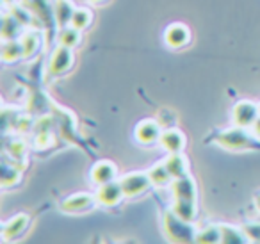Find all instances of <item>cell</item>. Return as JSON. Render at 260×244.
Here are the masks:
<instances>
[{
    "label": "cell",
    "mask_w": 260,
    "mask_h": 244,
    "mask_svg": "<svg viewBox=\"0 0 260 244\" xmlns=\"http://www.w3.org/2000/svg\"><path fill=\"white\" fill-rule=\"evenodd\" d=\"M251 129H244V127H232V129L219 130L212 136V141L217 146L224 148V150L232 151H249V150H260V141Z\"/></svg>",
    "instance_id": "6da1fadb"
},
{
    "label": "cell",
    "mask_w": 260,
    "mask_h": 244,
    "mask_svg": "<svg viewBox=\"0 0 260 244\" xmlns=\"http://www.w3.org/2000/svg\"><path fill=\"white\" fill-rule=\"evenodd\" d=\"M164 232L168 239L173 242H196V235H198L192 223L180 219L173 210L166 212L164 216Z\"/></svg>",
    "instance_id": "7a4b0ae2"
},
{
    "label": "cell",
    "mask_w": 260,
    "mask_h": 244,
    "mask_svg": "<svg viewBox=\"0 0 260 244\" xmlns=\"http://www.w3.org/2000/svg\"><path fill=\"white\" fill-rule=\"evenodd\" d=\"M73 48H68L64 45H59L50 55L48 61V77H61L64 73H68L73 68Z\"/></svg>",
    "instance_id": "3957f363"
},
{
    "label": "cell",
    "mask_w": 260,
    "mask_h": 244,
    "mask_svg": "<svg viewBox=\"0 0 260 244\" xmlns=\"http://www.w3.org/2000/svg\"><path fill=\"white\" fill-rule=\"evenodd\" d=\"M123 187V193L126 198H136L139 194L146 193L150 186H153L152 180H150L148 171H134L125 175L123 178H119Z\"/></svg>",
    "instance_id": "277c9868"
},
{
    "label": "cell",
    "mask_w": 260,
    "mask_h": 244,
    "mask_svg": "<svg viewBox=\"0 0 260 244\" xmlns=\"http://www.w3.org/2000/svg\"><path fill=\"white\" fill-rule=\"evenodd\" d=\"M260 116L258 105L251 100H241L234 105L232 109V121L237 127H244V129H251L253 123Z\"/></svg>",
    "instance_id": "5b68a950"
},
{
    "label": "cell",
    "mask_w": 260,
    "mask_h": 244,
    "mask_svg": "<svg viewBox=\"0 0 260 244\" xmlns=\"http://www.w3.org/2000/svg\"><path fill=\"white\" fill-rule=\"evenodd\" d=\"M96 196L94 194H89V193H77V194H72V196L64 198L59 205L62 212L66 214H82V212H87L91 208H94L96 205Z\"/></svg>",
    "instance_id": "8992f818"
},
{
    "label": "cell",
    "mask_w": 260,
    "mask_h": 244,
    "mask_svg": "<svg viewBox=\"0 0 260 244\" xmlns=\"http://www.w3.org/2000/svg\"><path fill=\"white\" fill-rule=\"evenodd\" d=\"M96 201L104 207H112V205H118L121 201V198L125 196L123 193V187L119 180H112V182L102 184L98 186V191L94 193Z\"/></svg>",
    "instance_id": "52a82bcc"
},
{
    "label": "cell",
    "mask_w": 260,
    "mask_h": 244,
    "mask_svg": "<svg viewBox=\"0 0 260 244\" xmlns=\"http://www.w3.org/2000/svg\"><path fill=\"white\" fill-rule=\"evenodd\" d=\"M160 134H162V127L155 119H145L136 127V139L141 144H146V146L159 143Z\"/></svg>",
    "instance_id": "ba28073f"
},
{
    "label": "cell",
    "mask_w": 260,
    "mask_h": 244,
    "mask_svg": "<svg viewBox=\"0 0 260 244\" xmlns=\"http://www.w3.org/2000/svg\"><path fill=\"white\" fill-rule=\"evenodd\" d=\"M29 216L27 214H16L11 219L2 225V240L9 242V240H15L18 237H22L25 233L27 226H29Z\"/></svg>",
    "instance_id": "9c48e42d"
},
{
    "label": "cell",
    "mask_w": 260,
    "mask_h": 244,
    "mask_svg": "<svg viewBox=\"0 0 260 244\" xmlns=\"http://www.w3.org/2000/svg\"><path fill=\"white\" fill-rule=\"evenodd\" d=\"M171 191H173L175 200L196 201V196H198V187H196V182L189 175L175 178L173 182H171Z\"/></svg>",
    "instance_id": "30bf717a"
},
{
    "label": "cell",
    "mask_w": 260,
    "mask_h": 244,
    "mask_svg": "<svg viewBox=\"0 0 260 244\" xmlns=\"http://www.w3.org/2000/svg\"><path fill=\"white\" fill-rule=\"evenodd\" d=\"M164 40H166V45L173 50H180V48L187 47L189 41H191V33L185 25L182 23H173L166 29V34H164Z\"/></svg>",
    "instance_id": "8fae6325"
},
{
    "label": "cell",
    "mask_w": 260,
    "mask_h": 244,
    "mask_svg": "<svg viewBox=\"0 0 260 244\" xmlns=\"http://www.w3.org/2000/svg\"><path fill=\"white\" fill-rule=\"evenodd\" d=\"M159 144L164 148V150L170 151V154H178V151L184 150L185 139H184V136H182L180 130L168 127V129H164L162 134H160Z\"/></svg>",
    "instance_id": "7c38bea8"
},
{
    "label": "cell",
    "mask_w": 260,
    "mask_h": 244,
    "mask_svg": "<svg viewBox=\"0 0 260 244\" xmlns=\"http://www.w3.org/2000/svg\"><path fill=\"white\" fill-rule=\"evenodd\" d=\"M116 176H118L116 166L109 161H100L91 168V180H93L96 186L112 182V180H116Z\"/></svg>",
    "instance_id": "4fadbf2b"
},
{
    "label": "cell",
    "mask_w": 260,
    "mask_h": 244,
    "mask_svg": "<svg viewBox=\"0 0 260 244\" xmlns=\"http://www.w3.org/2000/svg\"><path fill=\"white\" fill-rule=\"evenodd\" d=\"M75 6L70 2V0H55V22H57L59 27H66L72 23V16L75 13Z\"/></svg>",
    "instance_id": "5bb4252c"
},
{
    "label": "cell",
    "mask_w": 260,
    "mask_h": 244,
    "mask_svg": "<svg viewBox=\"0 0 260 244\" xmlns=\"http://www.w3.org/2000/svg\"><path fill=\"white\" fill-rule=\"evenodd\" d=\"M164 162H166V168H168V171L171 173L173 180L178 178V176L187 175V159L182 155V151H178V154H170Z\"/></svg>",
    "instance_id": "9a60e30c"
},
{
    "label": "cell",
    "mask_w": 260,
    "mask_h": 244,
    "mask_svg": "<svg viewBox=\"0 0 260 244\" xmlns=\"http://www.w3.org/2000/svg\"><path fill=\"white\" fill-rule=\"evenodd\" d=\"M221 226V242L224 244H242L248 242L242 226H234V225H219Z\"/></svg>",
    "instance_id": "2e32d148"
},
{
    "label": "cell",
    "mask_w": 260,
    "mask_h": 244,
    "mask_svg": "<svg viewBox=\"0 0 260 244\" xmlns=\"http://www.w3.org/2000/svg\"><path fill=\"white\" fill-rule=\"evenodd\" d=\"M148 175H150L152 184H153V186H157V187L170 186V184L173 182V176H171V173L168 171L166 162H159V164L152 166V168L148 169Z\"/></svg>",
    "instance_id": "e0dca14e"
},
{
    "label": "cell",
    "mask_w": 260,
    "mask_h": 244,
    "mask_svg": "<svg viewBox=\"0 0 260 244\" xmlns=\"http://www.w3.org/2000/svg\"><path fill=\"white\" fill-rule=\"evenodd\" d=\"M171 210H173L180 219L192 223V221H194V218H196V201H191V200H175Z\"/></svg>",
    "instance_id": "ac0fdd59"
},
{
    "label": "cell",
    "mask_w": 260,
    "mask_h": 244,
    "mask_svg": "<svg viewBox=\"0 0 260 244\" xmlns=\"http://www.w3.org/2000/svg\"><path fill=\"white\" fill-rule=\"evenodd\" d=\"M20 57H23L22 41L4 40V43H2V61L4 63H15V61H18Z\"/></svg>",
    "instance_id": "d6986e66"
},
{
    "label": "cell",
    "mask_w": 260,
    "mask_h": 244,
    "mask_svg": "<svg viewBox=\"0 0 260 244\" xmlns=\"http://www.w3.org/2000/svg\"><path fill=\"white\" fill-rule=\"evenodd\" d=\"M20 25L22 23L11 13H4V16H2V40H15L20 33Z\"/></svg>",
    "instance_id": "ffe728a7"
},
{
    "label": "cell",
    "mask_w": 260,
    "mask_h": 244,
    "mask_svg": "<svg viewBox=\"0 0 260 244\" xmlns=\"http://www.w3.org/2000/svg\"><path fill=\"white\" fill-rule=\"evenodd\" d=\"M80 43V30L75 29L73 25L61 27L59 33V45H64L68 48H75Z\"/></svg>",
    "instance_id": "44dd1931"
},
{
    "label": "cell",
    "mask_w": 260,
    "mask_h": 244,
    "mask_svg": "<svg viewBox=\"0 0 260 244\" xmlns=\"http://www.w3.org/2000/svg\"><path fill=\"white\" fill-rule=\"evenodd\" d=\"M196 242L202 244H214L221 242V226L219 225H209L202 228L196 235Z\"/></svg>",
    "instance_id": "7402d4cb"
},
{
    "label": "cell",
    "mask_w": 260,
    "mask_h": 244,
    "mask_svg": "<svg viewBox=\"0 0 260 244\" xmlns=\"http://www.w3.org/2000/svg\"><path fill=\"white\" fill-rule=\"evenodd\" d=\"M22 47H23V57H32L38 50H40L41 40L36 33H27L22 36Z\"/></svg>",
    "instance_id": "603a6c76"
},
{
    "label": "cell",
    "mask_w": 260,
    "mask_h": 244,
    "mask_svg": "<svg viewBox=\"0 0 260 244\" xmlns=\"http://www.w3.org/2000/svg\"><path fill=\"white\" fill-rule=\"evenodd\" d=\"M18 182H20V169L15 166V161H13V164L4 162V166H2V187H13Z\"/></svg>",
    "instance_id": "cb8c5ba5"
},
{
    "label": "cell",
    "mask_w": 260,
    "mask_h": 244,
    "mask_svg": "<svg viewBox=\"0 0 260 244\" xmlns=\"http://www.w3.org/2000/svg\"><path fill=\"white\" fill-rule=\"evenodd\" d=\"M91 20H93V16H91L89 9L77 8L75 13H73V16H72V23H70V25H73L75 29H79V30H84V29H87V27L91 25Z\"/></svg>",
    "instance_id": "d4e9b609"
},
{
    "label": "cell",
    "mask_w": 260,
    "mask_h": 244,
    "mask_svg": "<svg viewBox=\"0 0 260 244\" xmlns=\"http://www.w3.org/2000/svg\"><path fill=\"white\" fill-rule=\"evenodd\" d=\"M11 15L18 20L22 25H32V15L29 13V8H22V6H13Z\"/></svg>",
    "instance_id": "484cf974"
},
{
    "label": "cell",
    "mask_w": 260,
    "mask_h": 244,
    "mask_svg": "<svg viewBox=\"0 0 260 244\" xmlns=\"http://www.w3.org/2000/svg\"><path fill=\"white\" fill-rule=\"evenodd\" d=\"M242 230L248 237V242H260V223H244Z\"/></svg>",
    "instance_id": "4316f807"
},
{
    "label": "cell",
    "mask_w": 260,
    "mask_h": 244,
    "mask_svg": "<svg viewBox=\"0 0 260 244\" xmlns=\"http://www.w3.org/2000/svg\"><path fill=\"white\" fill-rule=\"evenodd\" d=\"M9 151H11V155H13V161L23 157V155H25V143H23V141L15 139L11 143V146H9Z\"/></svg>",
    "instance_id": "83f0119b"
},
{
    "label": "cell",
    "mask_w": 260,
    "mask_h": 244,
    "mask_svg": "<svg viewBox=\"0 0 260 244\" xmlns=\"http://www.w3.org/2000/svg\"><path fill=\"white\" fill-rule=\"evenodd\" d=\"M30 127H32V119L27 118V116H20L15 129L18 130V132H27V130H30Z\"/></svg>",
    "instance_id": "f1b7e54d"
},
{
    "label": "cell",
    "mask_w": 260,
    "mask_h": 244,
    "mask_svg": "<svg viewBox=\"0 0 260 244\" xmlns=\"http://www.w3.org/2000/svg\"><path fill=\"white\" fill-rule=\"evenodd\" d=\"M251 132L255 134L256 137H260V116L256 118V121L253 123V127H251Z\"/></svg>",
    "instance_id": "f546056e"
},
{
    "label": "cell",
    "mask_w": 260,
    "mask_h": 244,
    "mask_svg": "<svg viewBox=\"0 0 260 244\" xmlns=\"http://www.w3.org/2000/svg\"><path fill=\"white\" fill-rule=\"evenodd\" d=\"M255 205H256V210L260 212V193H258V194H256V196H255Z\"/></svg>",
    "instance_id": "4dcf8cb0"
},
{
    "label": "cell",
    "mask_w": 260,
    "mask_h": 244,
    "mask_svg": "<svg viewBox=\"0 0 260 244\" xmlns=\"http://www.w3.org/2000/svg\"><path fill=\"white\" fill-rule=\"evenodd\" d=\"M91 4H96V6H100V4H104V2H107V0H89Z\"/></svg>",
    "instance_id": "1f68e13d"
},
{
    "label": "cell",
    "mask_w": 260,
    "mask_h": 244,
    "mask_svg": "<svg viewBox=\"0 0 260 244\" xmlns=\"http://www.w3.org/2000/svg\"><path fill=\"white\" fill-rule=\"evenodd\" d=\"M23 4H32V2H36V0H22Z\"/></svg>",
    "instance_id": "d6a6232c"
},
{
    "label": "cell",
    "mask_w": 260,
    "mask_h": 244,
    "mask_svg": "<svg viewBox=\"0 0 260 244\" xmlns=\"http://www.w3.org/2000/svg\"><path fill=\"white\" fill-rule=\"evenodd\" d=\"M11 2H15V0H4V4H6V6H9Z\"/></svg>",
    "instance_id": "836d02e7"
},
{
    "label": "cell",
    "mask_w": 260,
    "mask_h": 244,
    "mask_svg": "<svg viewBox=\"0 0 260 244\" xmlns=\"http://www.w3.org/2000/svg\"><path fill=\"white\" fill-rule=\"evenodd\" d=\"M258 111H260V104H258Z\"/></svg>",
    "instance_id": "e575fe53"
}]
</instances>
